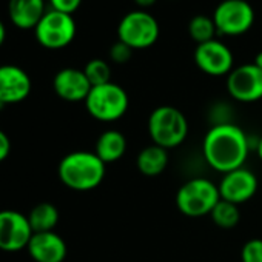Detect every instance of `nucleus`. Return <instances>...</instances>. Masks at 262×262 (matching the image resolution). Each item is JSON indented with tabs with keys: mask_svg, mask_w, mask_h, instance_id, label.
Wrapping results in <instances>:
<instances>
[{
	"mask_svg": "<svg viewBox=\"0 0 262 262\" xmlns=\"http://www.w3.org/2000/svg\"><path fill=\"white\" fill-rule=\"evenodd\" d=\"M27 217H28L33 233L54 231L59 222V210L50 202H42L33 207Z\"/></svg>",
	"mask_w": 262,
	"mask_h": 262,
	"instance_id": "nucleus-19",
	"label": "nucleus"
},
{
	"mask_svg": "<svg viewBox=\"0 0 262 262\" xmlns=\"http://www.w3.org/2000/svg\"><path fill=\"white\" fill-rule=\"evenodd\" d=\"M27 250L36 262H63L67 257V244L56 231L34 233Z\"/></svg>",
	"mask_w": 262,
	"mask_h": 262,
	"instance_id": "nucleus-15",
	"label": "nucleus"
},
{
	"mask_svg": "<svg viewBox=\"0 0 262 262\" xmlns=\"http://www.w3.org/2000/svg\"><path fill=\"white\" fill-rule=\"evenodd\" d=\"M194 63L208 76H228L233 70V54L227 45L213 39L196 47Z\"/></svg>",
	"mask_w": 262,
	"mask_h": 262,
	"instance_id": "nucleus-11",
	"label": "nucleus"
},
{
	"mask_svg": "<svg viewBox=\"0 0 262 262\" xmlns=\"http://www.w3.org/2000/svg\"><path fill=\"white\" fill-rule=\"evenodd\" d=\"M202 153L205 162L213 170L225 174L244 167L250 153L248 138L241 126L221 122L207 131Z\"/></svg>",
	"mask_w": 262,
	"mask_h": 262,
	"instance_id": "nucleus-1",
	"label": "nucleus"
},
{
	"mask_svg": "<svg viewBox=\"0 0 262 262\" xmlns=\"http://www.w3.org/2000/svg\"><path fill=\"white\" fill-rule=\"evenodd\" d=\"M31 88L33 83L25 70L16 65L0 67V103L4 106L25 100Z\"/></svg>",
	"mask_w": 262,
	"mask_h": 262,
	"instance_id": "nucleus-13",
	"label": "nucleus"
},
{
	"mask_svg": "<svg viewBox=\"0 0 262 262\" xmlns=\"http://www.w3.org/2000/svg\"><path fill=\"white\" fill-rule=\"evenodd\" d=\"M106 171V164L93 151H73L67 155L57 168L59 179L74 191H90L97 188Z\"/></svg>",
	"mask_w": 262,
	"mask_h": 262,
	"instance_id": "nucleus-2",
	"label": "nucleus"
},
{
	"mask_svg": "<svg viewBox=\"0 0 262 262\" xmlns=\"http://www.w3.org/2000/svg\"><path fill=\"white\" fill-rule=\"evenodd\" d=\"M5 39H7V30H5V25H4V22L0 20V47L4 45Z\"/></svg>",
	"mask_w": 262,
	"mask_h": 262,
	"instance_id": "nucleus-28",
	"label": "nucleus"
},
{
	"mask_svg": "<svg viewBox=\"0 0 262 262\" xmlns=\"http://www.w3.org/2000/svg\"><path fill=\"white\" fill-rule=\"evenodd\" d=\"M83 73H85L88 82L91 83V86H99V85H105V83L111 82V68L102 59L90 60L85 65Z\"/></svg>",
	"mask_w": 262,
	"mask_h": 262,
	"instance_id": "nucleus-22",
	"label": "nucleus"
},
{
	"mask_svg": "<svg viewBox=\"0 0 262 262\" xmlns=\"http://www.w3.org/2000/svg\"><path fill=\"white\" fill-rule=\"evenodd\" d=\"M210 216H211L213 222H214L219 228H224V230L234 228V227L239 224V219H241L239 205L221 199V201L216 204V207L213 208V211L210 213Z\"/></svg>",
	"mask_w": 262,
	"mask_h": 262,
	"instance_id": "nucleus-20",
	"label": "nucleus"
},
{
	"mask_svg": "<svg viewBox=\"0 0 262 262\" xmlns=\"http://www.w3.org/2000/svg\"><path fill=\"white\" fill-rule=\"evenodd\" d=\"M133 48H129L126 43H123V42H120V40H117L111 48H110V57H111V60L114 62V63H126L129 59H131V56H133Z\"/></svg>",
	"mask_w": 262,
	"mask_h": 262,
	"instance_id": "nucleus-24",
	"label": "nucleus"
},
{
	"mask_svg": "<svg viewBox=\"0 0 262 262\" xmlns=\"http://www.w3.org/2000/svg\"><path fill=\"white\" fill-rule=\"evenodd\" d=\"M129 105L126 91L117 83H105L93 86L88 97L85 99V106L90 116L100 122H114L125 116Z\"/></svg>",
	"mask_w": 262,
	"mask_h": 262,
	"instance_id": "nucleus-5",
	"label": "nucleus"
},
{
	"mask_svg": "<svg viewBox=\"0 0 262 262\" xmlns=\"http://www.w3.org/2000/svg\"><path fill=\"white\" fill-rule=\"evenodd\" d=\"M135 4L141 8H148L156 4V0H135Z\"/></svg>",
	"mask_w": 262,
	"mask_h": 262,
	"instance_id": "nucleus-27",
	"label": "nucleus"
},
{
	"mask_svg": "<svg viewBox=\"0 0 262 262\" xmlns=\"http://www.w3.org/2000/svg\"><path fill=\"white\" fill-rule=\"evenodd\" d=\"M34 34L43 48L62 50L73 42L76 36V24L71 14L50 10L34 28Z\"/></svg>",
	"mask_w": 262,
	"mask_h": 262,
	"instance_id": "nucleus-7",
	"label": "nucleus"
},
{
	"mask_svg": "<svg viewBox=\"0 0 262 262\" xmlns=\"http://www.w3.org/2000/svg\"><path fill=\"white\" fill-rule=\"evenodd\" d=\"M213 22L219 34L241 36L251 28L254 11L245 0H224L213 13Z\"/></svg>",
	"mask_w": 262,
	"mask_h": 262,
	"instance_id": "nucleus-8",
	"label": "nucleus"
},
{
	"mask_svg": "<svg viewBox=\"0 0 262 262\" xmlns=\"http://www.w3.org/2000/svg\"><path fill=\"white\" fill-rule=\"evenodd\" d=\"M28 217L14 210L0 211V250L16 253L28 247L33 236Z\"/></svg>",
	"mask_w": 262,
	"mask_h": 262,
	"instance_id": "nucleus-10",
	"label": "nucleus"
},
{
	"mask_svg": "<svg viewBox=\"0 0 262 262\" xmlns=\"http://www.w3.org/2000/svg\"><path fill=\"white\" fill-rule=\"evenodd\" d=\"M257 68H260L262 70V51H259L257 54H256V57H254V62H253Z\"/></svg>",
	"mask_w": 262,
	"mask_h": 262,
	"instance_id": "nucleus-29",
	"label": "nucleus"
},
{
	"mask_svg": "<svg viewBox=\"0 0 262 262\" xmlns=\"http://www.w3.org/2000/svg\"><path fill=\"white\" fill-rule=\"evenodd\" d=\"M221 201L219 187L205 178H194L181 185L176 194L178 210L188 217H202Z\"/></svg>",
	"mask_w": 262,
	"mask_h": 262,
	"instance_id": "nucleus-4",
	"label": "nucleus"
},
{
	"mask_svg": "<svg viewBox=\"0 0 262 262\" xmlns=\"http://www.w3.org/2000/svg\"><path fill=\"white\" fill-rule=\"evenodd\" d=\"M138 170L147 178H156L162 174L168 165V151L156 144L141 150L136 159Z\"/></svg>",
	"mask_w": 262,
	"mask_h": 262,
	"instance_id": "nucleus-18",
	"label": "nucleus"
},
{
	"mask_svg": "<svg viewBox=\"0 0 262 262\" xmlns=\"http://www.w3.org/2000/svg\"><path fill=\"white\" fill-rule=\"evenodd\" d=\"M256 151H257V156H259V159L262 161V138H260V139H259V142H257Z\"/></svg>",
	"mask_w": 262,
	"mask_h": 262,
	"instance_id": "nucleus-30",
	"label": "nucleus"
},
{
	"mask_svg": "<svg viewBox=\"0 0 262 262\" xmlns=\"http://www.w3.org/2000/svg\"><path fill=\"white\" fill-rule=\"evenodd\" d=\"M221 199L241 205L250 201L257 191V178L253 171L242 167L225 173L219 182Z\"/></svg>",
	"mask_w": 262,
	"mask_h": 262,
	"instance_id": "nucleus-12",
	"label": "nucleus"
},
{
	"mask_svg": "<svg viewBox=\"0 0 262 262\" xmlns=\"http://www.w3.org/2000/svg\"><path fill=\"white\" fill-rule=\"evenodd\" d=\"M117 37L133 50H145L155 45L159 37V24L147 11H131L122 17L117 27Z\"/></svg>",
	"mask_w": 262,
	"mask_h": 262,
	"instance_id": "nucleus-6",
	"label": "nucleus"
},
{
	"mask_svg": "<svg viewBox=\"0 0 262 262\" xmlns=\"http://www.w3.org/2000/svg\"><path fill=\"white\" fill-rule=\"evenodd\" d=\"M227 90L230 96L244 103L262 99V70L254 63L239 65L231 70L227 77Z\"/></svg>",
	"mask_w": 262,
	"mask_h": 262,
	"instance_id": "nucleus-9",
	"label": "nucleus"
},
{
	"mask_svg": "<svg viewBox=\"0 0 262 262\" xmlns=\"http://www.w3.org/2000/svg\"><path fill=\"white\" fill-rule=\"evenodd\" d=\"M148 133L153 144L165 150L176 148L188 136V120L181 110L162 105L150 114Z\"/></svg>",
	"mask_w": 262,
	"mask_h": 262,
	"instance_id": "nucleus-3",
	"label": "nucleus"
},
{
	"mask_svg": "<svg viewBox=\"0 0 262 262\" xmlns=\"http://www.w3.org/2000/svg\"><path fill=\"white\" fill-rule=\"evenodd\" d=\"M242 262H262V239H250L241 251Z\"/></svg>",
	"mask_w": 262,
	"mask_h": 262,
	"instance_id": "nucleus-23",
	"label": "nucleus"
},
{
	"mask_svg": "<svg viewBox=\"0 0 262 262\" xmlns=\"http://www.w3.org/2000/svg\"><path fill=\"white\" fill-rule=\"evenodd\" d=\"M188 33L191 36V39L201 45V43H205V42H210L214 39L217 30H216V25L213 22V17H208V16H194L190 24H188Z\"/></svg>",
	"mask_w": 262,
	"mask_h": 262,
	"instance_id": "nucleus-21",
	"label": "nucleus"
},
{
	"mask_svg": "<svg viewBox=\"0 0 262 262\" xmlns=\"http://www.w3.org/2000/svg\"><path fill=\"white\" fill-rule=\"evenodd\" d=\"M80 4H82V0H50L51 10H56V11H60L65 14H71V16L74 11H77Z\"/></svg>",
	"mask_w": 262,
	"mask_h": 262,
	"instance_id": "nucleus-25",
	"label": "nucleus"
},
{
	"mask_svg": "<svg viewBox=\"0 0 262 262\" xmlns=\"http://www.w3.org/2000/svg\"><path fill=\"white\" fill-rule=\"evenodd\" d=\"M10 151H11V142H10V138L5 131L0 129V162H4L8 156H10Z\"/></svg>",
	"mask_w": 262,
	"mask_h": 262,
	"instance_id": "nucleus-26",
	"label": "nucleus"
},
{
	"mask_svg": "<svg viewBox=\"0 0 262 262\" xmlns=\"http://www.w3.org/2000/svg\"><path fill=\"white\" fill-rule=\"evenodd\" d=\"M2 108H4V105H2V103H0V110H2Z\"/></svg>",
	"mask_w": 262,
	"mask_h": 262,
	"instance_id": "nucleus-31",
	"label": "nucleus"
},
{
	"mask_svg": "<svg viewBox=\"0 0 262 262\" xmlns=\"http://www.w3.org/2000/svg\"><path fill=\"white\" fill-rule=\"evenodd\" d=\"M45 13V0H10L8 2L10 20L20 30H34Z\"/></svg>",
	"mask_w": 262,
	"mask_h": 262,
	"instance_id": "nucleus-16",
	"label": "nucleus"
},
{
	"mask_svg": "<svg viewBox=\"0 0 262 262\" xmlns=\"http://www.w3.org/2000/svg\"><path fill=\"white\" fill-rule=\"evenodd\" d=\"M126 151V139L117 129H106L99 136L94 153L103 164H113L119 161Z\"/></svg>",
	"mask_w": 262,
	"mask_h": 262,
	"instance_id": "nucleus-17",
	"label": "nucleus"
},
{
	"mask_svg": "<svg viewBox=\"0 0 262 262\" xmlns=\"http://www.w3.org/2000/svg\"><path fill=\"white\" fill-rule=\"evenodd\" d=\"M53 88L56 94L67 102H85L93 86L88 82L83 70L63 68L54 76Z\"/></svg>",
	"mask_w": 262,
	"mask_h": 262,
	"instance_id": "nucleus-14",
	"label": "nucleus"
}]
</instances>
